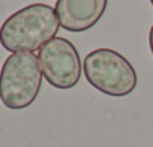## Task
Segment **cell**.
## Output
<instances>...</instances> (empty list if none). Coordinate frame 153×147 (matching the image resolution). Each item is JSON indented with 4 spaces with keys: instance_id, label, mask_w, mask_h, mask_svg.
Listing matches in <instances>:
<instances>
[{
    "instance_id": "cell-1",
    "label": "cell",
    "mask_w": 153,
    "mask_h": 147,
    "mask_svg": "<svg viewBox=\"0 0 153 147\" xmlns=\"http://www.w3.org/2000/svg\"><path fill=\"white\" fill-rule=\"evenodd\" d=\"M60 23L56 9L45 3L29 5L0 27V44L11 53H33L56 38Z\"/></svg>"
},
{
    "instance_id": "cell-2",
    "label": "cell",
    "mask_w": 153,
    "mask_h": 147,
    "mask_svg": "<svg viewBox=\"0 0 153 147\" xmlns=\"http://www.w3.org/2000/svg\"><path fill=\"white\" fill-rule=\"evenodd\" d=\"M42 77L33 53H12L0 71V99L11 110L27 108L41 90Z\"/></svg>"
},
{
    "instance_id": "cell-3",
    "label": "cell",
    "mask_w": 153,
    "mask_h": 147,
    "mask_svg": "<svg viewBox=\"0 0 153 147\" xmlns=\"http://www.w3.org/2000/svg\"><path fill=\"white\" fill-rule=\"evenodd\" d=\"M84 75L95 89L114 98L129 95L137 86V72L131 62L110 48H99L86 56Z\"/></svg>"
},
{
    "instance_id": "cell-4",
    "label": "cell",
    "mask_w": 153,
    "mask_h": 147,
    "mask_svg": "<svg viewBox=\"0 0 153 147\" xmlns=\"http://www.w3.org/2000/svg\"><path fill=\"white\" fill-rule=\"evenodd\" d=\"M45 80L56 89H72L81 78V59L75 45L65 38L47 42L38 54Z\"/></svg>"
},
{
    "instance_id": "cell-5",
    "label": "cell",
    "mask_w": 153,
    "mask_h": 147,
    "mask_svg": "<svg viewBox=\"0 0 153 147\" xmlns=\"http://www.w3.org/2000/svg\"><path fill=\"white\" fill-rule=\"evenodd\" d=\"M108 0H59L56 14L68 32H84L93 27L104 15Z\"/></svg>"
},
{
    "instance_id": "cell-6",
    "label": "cell",
    "mask_w": 153,
    "mask_h": 147,
    "mask_svg": "<svg viewBox=\"0 0 153 147\" xmlns=\"http://www.w3.org/2000/svg\"><path fill=\"white\" fill-rule=\"evenodd\" d=\"M149 44H150V50H152V54H153V26L150 29V35H149Z\"/></svg>"
},
{
    "instance_id": "cell-7",
    "label": "cell",
    "mask_w": 153,
    "mask_h": 147,
    "mask_svg": "<svg viewBox=\"0 0 153 147\" xmlns=\"http://www.w3.org/2000/svg\"><path fill=\"white\" fill-rule=\"evenodd\" d=\"M150 2H152V5H153V0H150Z\"/></svg>"
}]
</instances>
